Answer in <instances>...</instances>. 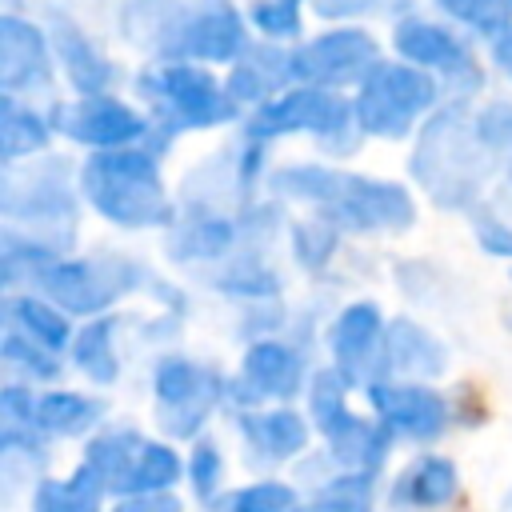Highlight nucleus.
Segmentation results:
<instances>
[{
  "instance_id": "nucleus-1",
  "label": "nucleus",
  "mask_w": 512,
  "mask_h": 512,
  "mask_svg": "<svg viewBox=\"0 0 512 512\" xmlns=\"http://www.w3.org/2000/svg\"><path fill=\"white\" fill-rule=\"evenodd\" d=\"M84 192L100 216L124 228H156L172 220L156 176V156L136 144L96 156L84 168Z\"/></svg>"
},
{
  "instance_id": "nucleus-2",
  "label": "nucleus",
  "mask_w": 512,
  "mask_h": 512,
  "mask_svg": "<svg viewBox=\"0 0 512 512\" xmlns=\"http://www.w3.org/2000/svg\"><path fill=\"white\" fill-rule=\"evenodd\" d=\"M140 88L156 104V124H164V136L172 140L180 128H212L236 116V100L228 88H220L204 68L192 64H168L140 80Z\"/></svg>"
},
{
  "instance_id": "nucleus-3",
  "label": "nucleus",
  "mask_w": 512,
  "mask_h": 512,
  "mask_svg": "<svg viewBox=\"0 0 512 512\" xmlns=\"http://www.w3.org/2000/svg\"><path fill=\"white\" fill-rule=\"evenodd\" d=\"M436 104V84L408 64H376L352 100V116L372 136H404Z\"/></svg>"
},
{
  "instance_id": "nucleus-4",
  "label": "nucleus",
  "mask_w": 512,
  "mask_h": 512,
  "mask_svg": "<svg viewBox=\"0 0 512 512\" xmlns=\"http://www.w3.org/2000/svg\"><path fill=\"white\" fill-rule=\"evenodd\" d=\"M412 172L420 176V184L436 196L444 188V172H452V188H448V204H464L476 184L484 180V152H480V136H468V120L456 112H440L428 120L420 148L412 152Z\"/></svg>"
},
{
  "instance_id": "nucleus-5",
  "label": "nucleus",
  "mask_w": 512,
  "mask_h": 512,
  "mask_svg": "<svg viewBox=\"0 0 512 512\" xmlns=\"http://www.w3.org/2000/svg\"><path fill=\"white\" fill-rule=\"evenodd\" d=\"M352 124H356L352 104H344L340 96L324 88H296L260 104L256 116L248 120V132L256 140H272L284 132H316L320 140H328V152H348V144L340 140L348 136Z\"/></svg>"
},
{
  "instance_id": "nucleus-6",
  "label": "nucleus",
  "mask_w": 512,
  "mask_h": 512,
  "mask_svg": "<svg viewBox=\"0 0 512 512\" xmlns=\"http://www.w3.org/2000/svg\"><path fill=\"white\" fill-rule=\"evenodd\" d=\"M156 424L168 436H196L204 416L212 412V404L224 396V380L184 356H168L156 364Z\"/></svg>"
},
{
  "instance_id": "nucleus-7",
  "label": "nucleus",
  "mask_w": 512,
  "mask_h": 512,
  "mask_svg": "<svg viewBox=\"0 0 512 512\" xmlns=\"http://www.w3.org/2000/svg\"><path fill=\"white\" fill-rule=\"evenodd\" d=\"M160 48L184 60H240L248 52L244 24L228 0H200L188 12H176Z\"/></svg>"
},
{
  "instance_id": "nucleus-8",
  "label": "nucleus",
  "mask_w": 512,
  "mask_h": 512,
  "mask_svg": "<svg viewBox=\"0 0 512 512\" xmlns=\"http://www.w3.org/2000/svg\"><path fill=\"white\" fill-rule=\"evenodd\" d=\"M316 208H328L332 220L352 228H404L412 220V200L400 184H380L368 176L332 172Z\"/></svg>"
},
{
  "instance_id": "nucleus-9",
  "label": "nucleus",
  "mask_w": 512,
  "mask_h": 512,
  "mask_svg": "<svg viewBox=\"0 0 512 512\" xmlns=\"http://www.w3.org/2000/svg\"><path fill=\"white\" fill-rule=\"evenodd\" d=\"M376 44L372 36L344 28V32H324L320 40L304 44L292 52V80L304 88H332V84H352L364 80L376 68Z\"/></svg>"
},
{
  "instance_id": "nucleus-10",
  "label": "nucleus",
  "mask_w": 512,
  "mask_h": 512,
  "mask_svg": "<svg viewBox=\"0 0 512 512\" xmlns=\"http://www.w3.org/2000/svg\"><path fill=\"white\" fill-rule=\"evenodd\" d=\"M128 272H136V264L108 268L104 260H56L40 272V288L64 312H104L120 292L136 284Z\"/></svg>"
},
{
  "instance_id": "nucleus-11",
  "label": "nucleus",
  "mask_w": 512,
  "mask_h": 512,
  "mask_svg": "<svg viewBox=\"0 0 512 512\" xmlns=\"http://www.w3.org/2000/svg\"><path fill=\"white\" fill-rule=\"evenodd\" d=\"M52 128L64 132L76 144L104 148V152L132 148L136 140H144L152 132V124L140 112H132L128 104H120L112 96H84V100H76L68 108H56Z\"/></svg>"
},
{
  "instance_id": "nucleus-12",
  "label": "nucleus",
  "mask_w": 512,
  "mask_h": 512,
  "mask_svg": "<svg viewBox=\"0 0 512 512\" xmlns=\"http://www.w3.org/2000/svg\"><path fill=\"white\" fill-rule=\"evenodd\" d=\"M392 44L400 52V60L416 64V68H436L448 76V84H456L460 92H472L480 84V68L472 60V52L444 28L420 16H404L392 32Z\"/></svg>"
},
{
  "instance_id": "nucleus-13",
  "label": "nucleus",
  "mask_w": 512,
  "mask_h": 512,
  "mask_svg": "<svg viewBox=\"0 0 512 512\" xmlns=\"http://www.w3.org/2000/svg\"><path fill=\"white\" fill-rule=\"evenodd\" d=\"M372 396V408L380 416V424L392 432V436H408V440H436L448 420H452V404L448 396L432 392V388H420V384H392V380H376L368 388Z\"/></svg>"
},
{
  "instance_id": "nucleus-14",
  "label": "nucleus",
  "mask_w": 512,
  "mask_h": 512,
  "mask_svg": "<svg viewBox=\"0 0 512 512\" xmlns=\"http://www.w3.org/2000/svg\"><path fill=\"white\" fill-rule=\"evenodd\" d=\"M304 384V360L292 344L280 340H260L256 348H248L244 356V372L232 384L236 400L248 408H260L264 400H288L296 396V388Z\"/></svg>"
},
{
  "instance_id": "nucleus-15",
  "label": "nucleus",
  "mask_w": 512,
  "mask_h": 512,
  "mask_svg": "<svg viewBox=\"0 0 512 512\" xmlns=\"http://www.w3.org/2000/svg\"><path fill=\"white\" fill-rule=\"evenodd\" d=\"M384 332H388L384 316L368 300H360V304L340 312V320L332 324V356H336V372L348 384H360L368 376V368L380 364Z\"/></svg>"
},
{
  "instance_id": "nucleus-16",
  "label": "nucleus",
  "mask_w": 512,
  "mask_h": 512,
  "mask_svg": "<svg viewBox=\"0 0 512 512\" xmlns=\"http://www.w3.org/2000/svg\"><path fill=\"white\" fill-rule=\"evenodd\" d=\"M0 72H4L8 96L16 88H44L52 80L44 36L16 16H4V24H0Z\"/></svg>"
},
{
  "instance_id": "nucleus-17",
  "label": "nucleus",
  "mask_w": 512,
  "mask_h": 512,
  "mask_svg": "<svg viewBox=\"0 0 512 512\" xmlns=\"http://www.w3.org/2000/svg\"><path fill=\"white\" fill-rule=\"evenodd\" d=\"M240 428H244L248 456L260 460L264 468H276V464L292 460L308 444V428H304V420L292 408L248 412V416H240Z\"/></svg>"
},
{
  "instance_id": "nucleus-18",
  "label": "nucleus",
  "mask_w": 512,
  "mask_h": 512,
  "mask_svg": "<svg viewBox=\"0 0 512 512\" xmlns=\"http://www.w3.org/2000/svg\"><path fill=\"white\" fill-rule=\"evenodd\" d=\"M52 172H60V160H48V164H36L28 176L32 180H24V176H8L4 180V208L12 212V216H20V208H32L28 216L32 220H72V196H68V188H64V180L60 176H52Z\"/></svg>"
},
{
  "instance_id": "nucleus-19",
  "label": "nucleus",
  "mask_w": 512,
  "mask_h": 512,
  "mask_svg": "<svg viewBox=\"0 0 512 512\" xmlns=\"http://www.w3.org/2000/svg\"><path fill=\"white\" fill-rule=\"evenodd\" d=\"M456 488H460V480H456L452 460H444V456H420V460H412V464L396 476V484H392V504L416 508V512H432V508L452 504Z\"/></svg>"
},
{
  "instance_id": "nucleus-20",
  "label": "nucleus",
  "mask_w": 512,
  "mask_h": 512,
  "mask_svg": "<svg viewBox=\"0 0 512 512\" xmlns=\"http://www.w3.org/2000/svg\"><path fill=\"white\" fill-rule=\"evenodd\" d=\"M324 440H328L332 460H336L344 472H368V476H376V468H380L384 456H388L392 432H388L384 424H368V420H360V416L348 412Z\"/></svg>"
},
{
  "instance_id": "nucleus-21",
  "label": "nucleus",
  "mask_w": 512,
  "mask_h": 512,
  "mask_svg": "<svg viewBox=\"0 0 512 512\" xmlns=\"http://www.w3.org/2000/svg\"><path fill=\"white\" fill-rule=\"evenodd\" d=\"M284 80H292V52H280L276 44H260L248 48L232 76H228V92L236 104H268V92H276Z\"/></svg>"
},
{
  "instance_id": "nucleus-22",
  "label": "nucleus",
  "mask_w": 512,
  "mask_h": 512,
  "mask_svg": "<svg viewBox=\"0 0 512 512\" xmlns=\"http://www.w3.org/2000/svg\"><path fill=\"white\" fill-rule=\"evenodd\" d=\"M444 368V348L416 328L412 320H392L384 332L380 372H404V376H436Z\"/></svg>"
},
{
  "instance_id": "nucleus-23",
  "label": "nucleus",
  "mask_w": 512,
  "mask_h": 512,
  "mask_svg": "<svg viewBox=\"0 0 512 512\" xmlns=\"http://www.w3.org/2000/svg\"><path fill=\"white\" fill-rule=\"evenodd\" d=\"M56 40H60V60H64L68 80H72L80 92L100 96V92L112 84V64H108V56H104L100 48H92V40H88L72 20L56 24Z\"/></svg>"
},
{
  "instance_id": "nucleus-24",
  "label": "nucleus",
  "mask_w": 512,
  "mask_h": 512,
  "mask_svg": "<svg viewBox=\"0 0 512 512\" xmlns=\"http://www.w3.org/2000/svg\"><path fill=\"white\" fill-rule=\"evenodd\" d=\"M8 324L16 332H24L28 340L44 344L48 352H64L76 336H72V324H68V312L48 304V300H36V296H20L8 304Z\"/></svg>"
},
{
  "instance_id": "nucleus-25",
  "label": "nucleus",
  "mask_w": 512,
  "mask_h": 512,
  "mask_svg": "<svg viewBox=\"0 0 512 512\" xmlns=\"http://www.w3.org/2000/svg\"><path fill=\"white\" fill-rule=\"evenodd\" d=\"M104 416V404L76 396V392H48L36 396V412H32V428L44 436H80L84 428H92Z\"/></svg>"
},
{
  "instance_id": "nucleus-26",
  "label": "nucleus",
  "mask_w": 512,
  "mask_h": 512,
  "mask_svg": "<svg viewBox=\"0 0 512 512\" xmlns=\"http://www.w3.org/2000/svg\"><path fill=\"white\" fill-rule=\"evenodd\" d=\"M104 496H108L104 480L88 464H80L68 480H44L36 488L32 512H100Z\"/></svg>"
},
{
  "instance_id": "nucleus-27",
  "label": "nucleus",
  "mask_w": 512,
  "mask_h": 512,
  "mask_svg": "<svg viewBox=\"0 0 512 512\" xmlns=\"http://www.w3.org/2000/svg\"><path fill=\"white\" fill-rule=\"evenodd\" d=\"M232 240H236V224L232 220H224V216H196L184 232L172 236L168 252L176 260H212V256H224Z\"/></svg>"
},
{
  "instance_id": "nucleus-28",
  "label": "nucleus",
  "mask_w": 512,
  "mask_h": 512,
  "mask_svg": "<svg viewBox=\"0 0 512 512\" xmlns=\"http://www.w3.org/2000/svg\"><path fill=\"white\" fill-rule=\"evenodd\" d=\"M52 136V124L40 120L32 108H20L12 96H4V112H0V144H4V160L40 152Z\"/></svg>"
},
{
  "instance_id": "nucleus-29",
  "label": "nucleus",
  "mask_w": 512,
  "mask_h": 512,
  "mask_svg": "<svg viewBox=\"0 0 512 512\" xmlns=\"http://www.w3.org/2000/svg\"><path fill=\"white\" fill-rule=\"evenodd\" d=\"M72 360L84 376L100 380V384H112L116 380V340H112V320H92L76 340H72Z\"/></svg>"
},
{
  "instance_id": "nucleus-30",
  "label": "nucleus",
  "mask_w": 512,
  "mask_h": 512,
  "mask_svg": "<svg viewBox=\"0 0 512 512\" xmlns=\"http://www.w3.org/2000/svg\"><path fill=\"white\" fill-rule=\"evenodd\" d=\"M296 512H372V476L368 472H340L332 484H324Z\"/></svg>"
},
{
  "instance_id": "nucleus-31",
  "label": "nucleus",
  "mask_w": 512,
  "mask_h": 512,
  "mask_svg": "<svg viewBox=\"0 0 512 512\" xmlns=\"http://www.w3.org/2000/svg\"><path fill=\"white\" fill-rule=\"evenodd\" d=\"M452 20L468 24L472 32L484 36H500L504 28H512V0H436Z\"/></svg>"
},
{
  "instance_id": "nucleus-32",
  "label": "nucleus",
  "mask_w": 512,
  "mask_h": 512,
  "mask_svg": "<svg viewBox=\"0 0 512 512\" xmlns=\"http://www.w3.org/2000/svg\"><path fill=\"white\" fill-rule=\"evenodd\" d=\"M4 364L16 368V372H24V376H32V380H52L60 372L56 368V352H48L44 344L28 340L16 328H8V336H4Z\"/></svg>"
},
{
  "instance_id": "nucleus-33",
  "label": "nucleus",
  "mask_w": 512,
  "mask_h": 512,
  "mask_svg": "<svg viewBox=\"0 0 512 512\" xmlns=\"http://www.w3.org/2000/svg\"><path fill=\"white\" fill-rule=\"evenodd\" d=\"M344 392H348V380H344L336 368H324V372L312 380V420H316V428H320L324 436L348 416Z\"/></svg>"
},
{
  "instance_id": "nucleus-34",
  "label": "nucleus",
  "mask_w": 512,
  "mask_h": 512,
  "mask_svg": "<svg viewBox=\"0 0 512 512\" xmlns=\"http://www.w3.org/2000/svg\"><path fill=\"white\" fill-rule=\"evenodd\" d=\"M296 508H300L296 492L284 488V484H272V480H264L256 488H244L224 504V512H296Z\"/></svg>"
},
{
  "instance_id": "nucleus-35",
  "label": "nucleus",
  "mask_w": 512,
  "mask_h": 512,
  "mask_svg": "<svg viewBox=\"0 0 512 512\" xmlns=\"http://www.w3.org/2000/svg\"><path fill=\"white\" fill-rule=\"evenodd\" d=\"M188 480H192V492H196L200 500H212V496H216V488H220V480H224V460H220L216 444L200 440V444L192 448V456H188Z\"/></svg>"
},
{
  "instance_id": "nucleus-36",
  "label": "nucleus",
  "mask_w": 512,
  "mask_h": 512,
  "mask_svg": "<svg viewBox=\"0 0 512 512\" xmlns=\"http://www.w3.org/2000/svg\"><path fill=\"white\" fill-rule=\"evenodd\" d=\"M292 248H296V256L304 260V264H324L328 256H332V248H336V232L328 228V224H320V220H304V224H296L292 228Z\"/></svg>"
},
{
  "instance_id": "nucleus-37",
  "label": "nucleus",
  "mask_w": 512,
  "mask_h": 512,
  "mask_svg": "<svg viewBox=\"0 0 512 512\" xmlns=\"http://www.w3.org/2000/svg\"><path fill=\"white\" fill-rule=\"evenodd\" d=\"M252 20H256V28H264L276 40L300 32V16H296L292 0H260V4H252Z\"/></svg>"
},
{
  "instance_id": "nucleus-38",
  "label": "nucleus",
  "mask_w": 512,
  "mask_h": 512,
  "mask_svg": "<svg viewBox=\"0 0 512 512\" xmlns=\"http://www.w3.org/2000/svg\"><path fill=\"white\" fill-rule=\"evenodd\" d=\"M476 136H480L484 148H512V108L508 104H492L488 112H480Z\"/></svg>"
},
{
  "instance_id": "nucleus-39",
  "label": "nucleus",
  "mask_w": 512,
  "mask_h": 512,
  "mask_svg": "<svg viewBox=\"0 0 512 512\" xmlns=\"http://www.w3.org/2000/svg\"><path fill=\"white\" fill-rule=\"evenodd\" d=\"M476 236L492 256H512V228L500 216H484L476 220Z\"/></svg>"
},
{
  "instance_id": "nucleus-40",
  "label": "nucleus",
  "mask_w": 512,
  "mask_h": 512,
  "mask_svg": "<svg viewBox=\"0 0 512 512\" xmlns=\"http://www.w3.org/2000/svg\"><path fill=\"white\" fill-rule=\"evenodd\" d=\"M112 512H180V500L168 492H152V496H124Z\"/></svg>"
},
{
  "instance_id": "nucleus-41",
  "label": "nucleus",
  "mask_w": 512,
  "mask_h": 512,
  "mask_svg": "<svg viewBox=\"0 0 512 512\" xmlns=\"http://www.w3.org/2000/svg\"><path fill=\"white\" fill-rule=\"evenodd\" d=\"M492 56H496L500 72H504V76H512V28H504V32L492 40Z\"/></svg>"
},
{
  "instance_id": "nucleus-42",
  "label": "nucleus",
  "mask_w": 512,
  "mask_h": 512,
  "mask_svg": "<svg viewBox=\"0 0 512 512\" xmlns=\"http://www.w3.org/2000/svg\"><path fill=\"white\" fill-rule=\"evenodd\" d=\"M508 188H512V168H508Z\"/></svg>"
},
{
  "instance_id": "nucleus-43",
  "label": "nucleus",
  "mask_w": 512,
  "mask_h": 512,
  "mask_svg": "<svg viewBox=\"0 0 512 512\" xmlns=\"http://www.w3.org/2000/svg\"><path fill=\"white\" fill-rule=\"evenodd\" d=\"M508 496H512V492H508ZM508 508H512V500H508Z\"/></svg>"
},
{
  "instance_id": "nucleus-44",
  "label": "nucleus",
  "mask_w": 512,
  "mask_h": 512,
  "mask_svg": "<svg viewBox=\"0 0 512 512\" xmlns=\"http://www.w3.org/2000/svg\"><path fill=\"white\" fill-rule=\"evenodd\" d=\"M292 4H300V0H292Z\"/></svg>"
}]
</instances>
